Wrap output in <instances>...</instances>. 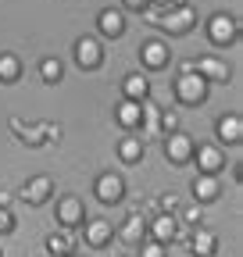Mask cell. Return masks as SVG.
<instances>
[{"instance_id": "obj_1", "label": "cell", "mask_w": 243, "mask_h": 257, "mask_svg": "<svg viewBox=\"0 0 243 257\" xmlns=\"http://www.w3.org/2000/svg\"><path fill=\"white\" fill-rule=\"evenodd\" d=\"M207 93H211V86L190 68V61H186L182 72H179V79H175V100L182 107H200V104H207Z\"/></svg>"}, {"instance_id": "obj_2", "label": "cell", "mask_w": 243, "mask_h": 257, "mask_svg": "<svg viewBox=\"0 0 243 257\" xmlns=\"http://www.w3.org/2000/svg\"><path fill=\"white\" fill-rule=\"evenodd\" d=\"M8 125H11L15 140H22L25 147H43L50 140H61V128L50 125V121H22V118H11Z\"/></svg>"}, {"instance_id": "obj_3", "label": "cell", "mask_w": 243, "mask_h": 257, "mask_svg": "<svg viewBox=\"0 0 243 257\" xmlns=\"http://www.w3.org/2000/svg\"><path fill=\"white\" fill-rule=\"evenodd\" d=\"M197 25V11L190 4H182V8H168L158 15V29L165 32V36H186V32H193Z\"/></svg>"}, {"instance_id": "obj_4", "label": "cell", "mask_w": 243, "mask_h": 257, "mask_svg": "<svg viewBox=\"0 0 243 257\" xmlns=\"http://www.w3.org/2000/svg\"><path fill=\"white\" fill-rule=\"evenodd\" d=\"M207 40L215 43V47H232L239 40V22L232 15H225V11L211 15L207 18Z\"/></svg>"}, {"instance_id": "obj_5", "label": "cell", "mask_w": 243, "mask_h": 257, "mask_svg": "<svg viewBox=\"0 0 243 257\" xmlns=\"http://www.w3.org/2000/svg\"><path fill=\"white\" fill-rule=\"evenodd\" d=\"M72 57H75V64H79L82 72H93V68L104 64V43L97 36H79L72 43Z\"/></svg>"}, {"instance_id": "obj_6", "label": "cell", "mask_w": 243, "mask_h": 257, "mask_svg": "<svg viewBox=\"0 0 243 257\" xmlns=\"http://www.w3.org/2000/svg\"><path fill=\"white\" fill-rule=\"evenodd\" d=\"M93 197L104 204V207H114L126 200V179H122L118 172H100L97 182H93Z\"/></svg>"}, {"instance_id": "obj_7", "label": "cell", "mask_w": 243, "mask_h": 257, "mask_svg": "<svg viewBox=\"0 0 243 257\" xmlns=\"http://www.w3.org/2000/svg\"><path fill=\"white\" fill-rule=\"evenodd\" d=\"M57 221H61V229L65 232H72V229H82L86 225V204H82V197H75V193H68V197H61L57 200Z\"/></svg>"}, {"instance_id": "obj_8", "label": "cell", "mask_w": 243, "mask_h": 257, "mask_svg": "<svg viewBox=\"0 0 243 257\" xmlns=\"http://www.w3.org/2000/svg\"><path fill=\"white\" fill-rule=\"evenodd\" d=\"M18 197H22L29 207H43V204L54 197V179H50V175H33V179H25V186L18 189Z\"/></svg>"}, {"instance_id": "obj_9", "label": "cell", "mask_w": 243, "mask_h": 257, "mask_svg": "<svg viewBox=\"0 0 243 257\" xmlns=\"http://www.w3.org/2000/svg\"><path fill=\"white\" fill-rule=\"evenodd\" d=\"M193 161H197V175H218L225 168V150L215 143H200L193 147Z\"/></svg>"}, {"instance_id": "obj_10", "label": "cell", "mask_w": 243, "mask_h": 257, "mask_svg": "<svg viewBox=\"0 0 243 257\" xmlns=\"http://www.w3.org/2000/svg\"><path fill=\"white\" fill-rule=\"evenodd\" d=\"M193 140H190V133H182V128H179V133H168L165 136V157L172 161V165H190V161H193Z\"/></svg>"}, {"instance_id": "obj_11", "label": "cell", "mask_w": 243, "mask_h": 257, "mask_svg": "<svg viewBox=\"0 0 243 257\" xmlns=\"http://www.w3.org/2000/svg\"><path fill=\"white\" fill-rule=\"evenodd\" d=\"M118 236V243H126L129 250H140L143 243H147V218L136 211V214H129L126 221H122V229L114 232Z\"/></svg>"}, {"instance_id": "obj_12", "label": "cell", "mask_w": 243, "mask_h": 257, "mask_svg": "<svg viewBox=\"0 0 243 257\" xmlns=\"http://www.w3.org/2000/svg\"><path fill=\"white\" fill-rule=\"evenodd\" d=\"M190 68L211 86V82H229L232 79V68L225 61H218V57H197V61H190Z\"/></svg>"}, {"instance_id": "obj_13", "label": "cell", "mask_w": 243, "mask_h": 257, "mask_svg": "<svg viewBox=\"0 0 243 257\" xmlns=\"http://www.w3.org/2000/svg\"><path fill=\"white\" fill-rule=\"evenodd\" d=\"M111 239H114L111 221H104V218H86V225H82V243H86V246L104 250V246H111Z\"/></svg>"}, {"instance_id": "obj_14", "label": "cell", "mask_w": 243, "mask_h": 257, "mask_svg": "<svg viewBox=\"0 0 243 257\" xmlns=\"http://www.w3.org/2000/svg\"><path fill=\"white\" fill-rule=\"evenodd\" d=\"M140 61L147 64L150 72H158V68H168V61H172V47L165 40H147L140 47Z\"/></svg>"}, {"instance_id": "obj_15", "label": "cell", "mask_w": 243, "mask_h": 257, "mask_svg": "<svg viewBox=\"0 0 243 257\" xmlns=\"http://www.w3.org/2000/svg\"><path fill=\"white\" fill-rule=\"evenodd\" d=\"M147 236H150V243L168 246V243L179 236V221H175V214H154V221L147 225Z\"/></svg>"}, {"instance_id": "obj_16", "label": "cell", "mask_w": 243, "mask_h": 257, "mask_svg": "<svg viewBox=\"0 0 243 257\" xmlns=\"http://www.w3.org/2000/svg\"><path fill=\"white\" fill-rule=\"evenodd\" d=\"M97 29H100V36L118 40V36H126L129 22H126V15H122V8H104V11L97 15Z\"/></svg>"}, {"instance_id": "obj_17", "label": "cell", "mask_w": 243, "mask_h": 257, "mask_svg": "<svg viewBox=\"0 0 243 257\" xmlns=\"http://www.w3.org/2000/svg\"><path fill=\"white\" fill-rule=\"evenodd\" d=\"M190 193H193L197 204H215L222 197V182H218V175H197L193 186H190Z\"/></svg>"}, {"instance_id": "obj_18", "label": "cell", "mask_w": 243, "mask_h": 257, "mask_svg": "<svg viewBox=\"0 0 243 257\" xmlns=\"http://www.w3.org/2000/svg\"><path fill=\"white\" fill-rule=\"evenodd\" d=\"M215 136H218L225 147H236V143L243 140V118H239V114H222V118L215 121Z\"/></svg>"}, {"instance_id": "obj_19", "label": "cell", "mask_w": 243, "mask_h": 257, "mask_svg": "<svg viewBox=\"0 0 243 257\" xmlns=\"http://www.w3.org/2000/svg\"><path fill=\"white\" fill-rule=\"evenodd\" d=\"M122 96L133 100V104H147V100H150V79H147L143 72H133L126 82H122Z\"/></svg>"}, {"instance_id": "obj_20", "label": "cell", "mask_w": 243, "mask_h": 257, "mask_svg": "<svg viewBox=\"0 0 243 257\" xmlns=\"http://www.w3.org/2000/svg\"><path fill=\"white\" fill-rule=\"evenodd\" d=\"M190 253L193 257H215L218 253V236L211 229H193L190 232Z\"/></svg>"}, {"instance_id": "obj_21", "label": "cell", "mask_w": 243, "mask_h": 257, "mask_svg": "<svg viewBox=\"0 0 243 257\" xmlns=\"http://www.w3.org/2000/svg\"><path fill=\"white\" fill-rule=\"evenodd\" d=\"M118 125L126 128V136H136V128L143 125V104L122 100V107H118Z\"/></svg>"}, {"instance_id": "obj_22", "label": "cell", "mask_w": 243, "mask_h": 257, "mask_svg": "<svg viewBox=\"0 0 243 257\" xmlns=\"http://www.w3.org/2000/svg\"><path fill=\"white\" fill-rule=\"evenodd\" d=\"M47 250H50V257H75V236L72 232H50Z\"/></svg>"}, {"instance_id": "obj_23", "label": "cell", "mask_w": 243, "mask_h": 257, "mask_svg": "<svg viewBox=\"0 0 243 257\" xmlns=\"http://www.w3.org/2000/svg\"><path fill=\"white\" fill-rule=\"evenodd\" d=\"M22 79V61L18 54H0V82L4 86H15Z\"/></svg>"}, {"instance_id": "obj_24", "label": "cell", "mask_w": 243, "mask_h": 257, "mask_svg": "<svg viewBox=\"0 0 243 257\" xmlns=\"http://www.w3.org/2000/svg\"><path fill=\"white\" fill-rule=\"evenodd\" d=\"M118 157H122V165H140L143 161V143L140 136H126L118 143Z\"/></svg>"}, {"instance_id": "obj_25", "label": "cell", "mask_w": 243, "mask_h": 257, "mask_svg": "<svg viewBox=\"0 0 243 257\" xmlns=\"http://www.w3.org/2000/svg\"><path fill=\"white\" fill-rule=\"evenodd\" d=\"M40 79H43L47 86H57L61 79H65V64H61L57 57H43V61H40Z\"/></svg>"}, {"instance_id": "obj_26", "label": "cell", "mask_w": 243, "mask_h": 257, "mask_svg": "<svg viewBox=\"0 0 243 257\" xmlns=\"http://www.w3.org/2000/svg\"><path fill=\"white\" fill-rule=\"evenodd\" d=\"M18 229V218L8 211V207H0V236H11Z\"/></svg>"}, {"instance_id": "obj_27", "label": "cell", "mask_w": 243, "mask_h": 257, "mask_svg": "<svg viewBox=\"0 0 243 257\" xmlns=\"http://www.w3.org/2000/svg\"><path fill=\"white\" fill-rule=\"evenodd\" d=\"M136 257H168V246H161V243H143Z\"/></svg>"}, {"instance_id": "obj_28", "label": "cell", "mask_w": 243, "mask_h": 257, "mask_svg": "<svg viewBox=\"0 0 243 257\" xmlns=\"http://www.w3.org/2000/svg\"><path fill=\"white\" fill-rule=\"evenodd\" d=\"M161 214H179V197L175 193H165L161 197Z\"/></svg>"}, {"instance_id": "obj_29", "label": "cell", "mask_w": 243, "mask_h": 257, "mask_svg": "<svg viewBox=\"0 0 243 257\" xmlns=\"http://www.w3.org/2000/svg\"><path fill=\"white\" fill-rule=\"evenodd\" d=\"M161 128H165V136H168V133H179V118H175V111H165V114H161Z\"/></svg>"}, {"instance_id": "obj_30", "label": "cell", "mask_w": 243, "mask_h": 257, "mask_svg": "<svg viewBox=\"0 0 243 257\" xmlns=\"http://www.w3.org/2000/svg\"><path fill=\"white\" fill-rule=\"evenodd\" d=\"M182 218H186V225H193V229H200V204L197 207H190V211H179Z\"/></svg>"}, {"instance_id": "obj_31", "label": "cell", "mask_w": 243, "mask_h": 257, "mask_svg": "<svg viewBox=\"0 0 243 257\" xmlns=\"http://www.w3.org/2000/svg\"><path fill=\"white\" fill-rule=\"evenodd\" d=\"M126 8H133V11H147V8H150V0H126Z\"/></svg>"}, {"instance_id": "obj_32", "label": "cell", "mask_w": 243, "mask_h": 257, "mask_svg": "<svg viewBox=\"0 0 243 257\" xmlns=\"http://www.w3.org/2000/svg\"><path fill=\"white\" fill-rule=\"evenodd\" d=\"M4 200H8V197H4V193H0V207H4Z\"/></svg>"}, {"instance_id": "obj_33", "label": "cell", "mask_w": 243, "mask_h": 257, "mask_svg": "<svg viewBox=\"0 0 243 257\" xmlns=\"http://www.w3.org/2000/svg\"><path fill=\"white\" fill-rule=\"evenodd\" d=\"M122 257H136V253H122Z\"/></svg>"}, {"instance_id": "obj_34", "label": "cell", "mask_w": 243, "mask_h": 257, "mask_svg": "<svg viewBox=\"0 0 243 257\" xmlns=\"http://www.w3.org/2000/svg\"><path fill=\"white\" fill-rule=\"evenodd\" d=\"M0 257H4V246H0Z\"/></svg>"}, {"instance_id": "obj_35", "label": "cell", "mask_w": 243, "mask_h": 257, "mask_svg": "<svg viewBox=\"0 0 243 257\" xmlns=\"http://www.w3.org/2000/svg\"><path fill=\"white\" fill-rule=\"evenodd\" d=\"M75 257H79V253H75Z\"/></svg>"}]
</instances>
